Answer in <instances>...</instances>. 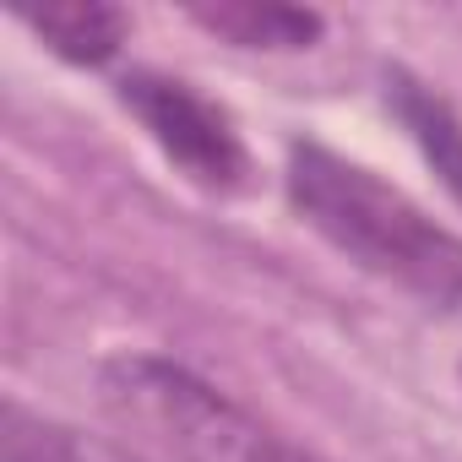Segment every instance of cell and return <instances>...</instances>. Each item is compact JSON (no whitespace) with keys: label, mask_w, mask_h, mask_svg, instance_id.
Segmentation results:
<instances>
[{"label":"cell","mask_w":462,"mask_h":462,"mask_svg":"<svg viewBox=\"0 0 462 462\" xmlns=\"http://www.w3.org/2000/svg\"><path fill=\"white\" fill-rule=\"evenodd\" d=\"M289 207L359 273L435 316H462V235L435 223L408 190L327 142H289Z\"/></svg>","instance_id":"6da1fadb"},{"label":"cell","mask_w":462,"mask_h":462,"mask_svg":"<svg viewBox=\"0 0 462 462\" xmlns=\"http://www.w3.org/2000/svg\"><path fill=\"white\" fill-rule=\"evenodd\" d=\"M98 402L163 462H327L163 354H109L98 365Z\"/></svg>","instance_id":"7a4b0ae2"},{"label":"cell","mask_w":462,"mask_h":462,"mask_svg":"<svg viewBox=\"0 0 462 462\" xmlns=\"http://www.w3.org/2000/svg\"><path fill=\"white\" fill-rule=\"evenodd\" d=\"M125 115L152 136V147L201 190H240L251 174V152L207 93L163 71H125L115 82Z\"/></svg>","instance_id":"3957f363"},{"label":"cell","mask_w":462,"mask_h":462,"mask_svg":"<svg viewBox=\"0 0 462 462\" xmlns=\"http://www.w3.org/2000/svg\"><path fill=\"white\" fill-rule=\"evenodd\" d=\"M190 23L235 50H267L294 55L321 44L327 17L316 6H283V0H217V6H190Z\"/></svg>","instance_id":"277c9868"},{"label":"cell","mask_w":462,"mask_h":462,"mask_svg":"<svg viewBox=\"0 0 462 462\" xmlns=\"http://www.w3.org/2000/svg\"><path fill=\"white\" fill-rule=\"evenodd\" d=\"M386 104L402 120V131L413 136V147L424 152V163L435 169V180L462 201V120H457V109L408 71L386 77Z\"/></svg>","instance_id":"5b68a950"},{"label":"cell","mask_w":462,"mask_h":462,"mask_svg":"<svg viewBox=\"0 0 462 462\" xmlns=\"http://www.w3.org/2000/svg\"><path fill=\"white\" fill-rule=\"evenodd\" d=\"M28 28L44 39L50 55L71 60V66H104L120 55L125 33H131V12L104 6V0H77V6H50L33 12Z\"/></svg>","instance_id":"8992f818"},{"label":"cell","mask_w":462,"mask_h":462,"mask_svg":"<svg viewBox=\"0 0 462 462\" xmlns=\"http://www.w3.org/2000/svg\"><path fill=\"white\" fill-rule=\"evenodd\" d=\"M6 462H131V457L77 424L44 419L12 402L6 408Z\"/></svg>","instance_id":"52a82bcc"},{"label":"cell","mask_w":462,"mask_h":462,"mask_svg":"<svg viewBox=\"0 0 462 462\" xmlns=\"http://www.w3.org/2000/svg\"><path fill=\"white\" fill-rule=\"evenodd\" d=\"M457 381H462V359H457Z\"/></svg>","instance_id":"ba28073f"}]
</instances>
